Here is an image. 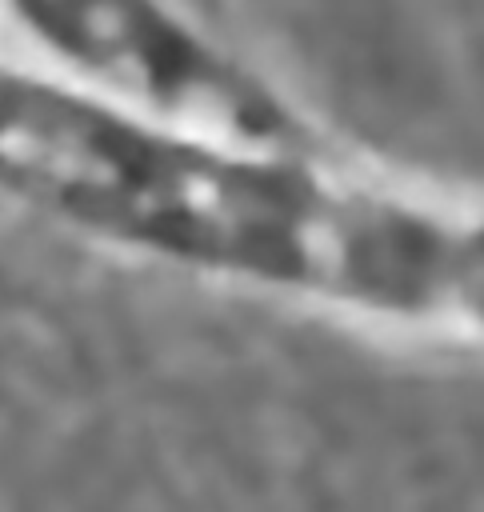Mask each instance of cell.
<instances>
[{"mask_svg":"<svg viewBox=\"0 0 484 512\" xmlns=\"http://www.w3.org/2000/svg\"><path fill=\"white\" fill-rule=\"evenodd\" d=\"M36 44L152 108L212 132L296 148L304 128L232 56L164 0H4Z\"/></svg>","mask_w":484,"mask_h":512,"instance_id":"6da1fadb","label":"cell"}]
</instances>
